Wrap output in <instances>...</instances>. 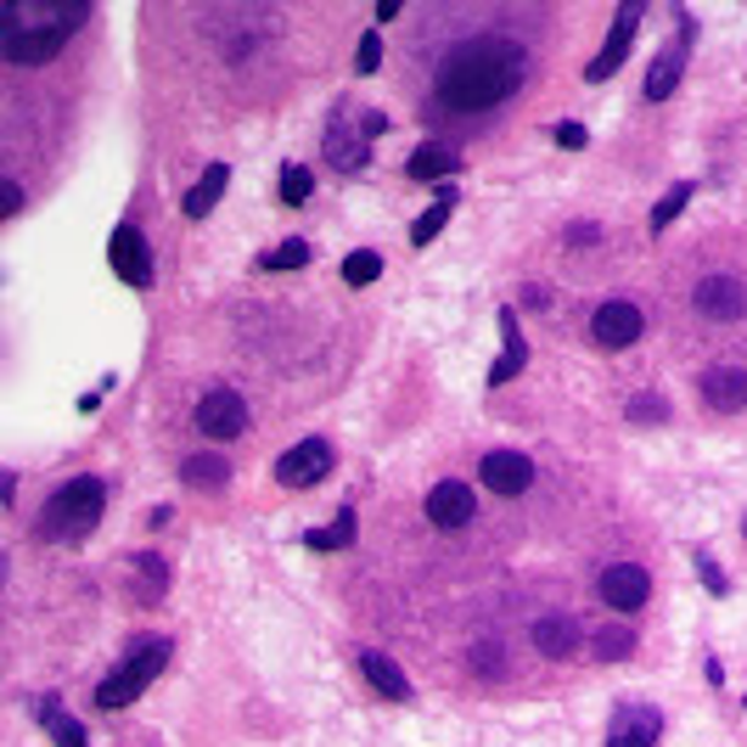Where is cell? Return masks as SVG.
I'll list each match as a JSON object with an SVG mask.
<instances>
[{
    "label": "cell",
    "mask_w": 747,
    "mask_h": 747,
    "mask_svg": "<svg viewBox=\"0 0 747 747\" xmlns=\"http://www.w3.org/2000/svg\"><path fill=\"white\" fill-rule=\"evenodd\" d=\"M360 674L371 680V686H377L382 697H394V702H405V697H410V680L400 674V663H394V658H382V653H360Z\"/></svg>",
    "instance_id": "44dd1931"
},
{
    "label": "cell",
    "mask_w": 747,
    "mask_h": 747,
    "mask_svg": "<svg viewBox=\"0 0 747 747\" xmlns=\"http://www.w3.org/2000/svg\"><path fill=\"white\" fill-rule=\"evenodd\" d=\"M680 74H686V46L658 51V62L646 68V102H669L674 85H680Z\"/></svg>",
    "instance_id": "ac0fdd59"
},
{
    "label": "cell",
    "mask_w": 747,
    "mask_h": 747,
    "mask_svg": "<svg viewBox=\"0 0 747 747\" xmlns=\"http://www.w3.org/2000/svg\"><path fill=\"white\" fill-rule=\"evenodd\" d=\"M309 265V242L304 237H287L281 248H270L265 258H258V270H304Z\"/></svg>",
    "instance_id": "484cf974"
},
{
    "label": "cell",
    "mask_w": 747,
    "mask_h": 747,
    "mask_svg": "<svg viewBox=\"0 0 747 747\" xmlns=\"http://www.w3.org/2000/svg\"><path fill=\"white\" fill-rule=\"evenodd\" d=\"M46 731L56 736V747H90L85 725H79V720H68V713H56V708H51V720H46Z\"/></svg>",
    "instance_id": "f546056e"
},
{
    "label": "cell",
    "mask_w": 747,
    "mask_h": 747,
    "mask_svg": "<svg viewBox=\"0 0 747 747\" xmlns=\"http://www.w3.org/2000/svg\"><path fill=\"white\" fill-rule=\"evenodd\" d=\"M456 169H461V157H456V147H444V141L416 147V152H410V164H405L410 180H450Z\"/></svg>",
    "instance_id": "2e32d148"
},
{
    "label": "cell",
    "mask_w": 747,
    "mask_h": 747,
    "mask_svg": "<svg viewBox=\"0 0 747 747\" xmlns=\"http://www.w3.org/2000/svg\"><path fill=\"white\" fill-rule=\"evenodd\" d=\"M630 416L635 421H663V400L658 394H641V400H630Z\"/></svg>",
    "instance_id": "d590c367"
},
{
    "label": "cell",
    "mask_w": 747,
    "mask_h": 747,
    "mask_svg": "<svg viewBox=\"0 0 747 747\" xmlns=\"http://www.w3.org/2000/svg\"><path fill=\"white\" fill-rule=\"evenodd\" d=\"M366 157H371V147H366L360 136H349V129L332 124V136H327V164L343 169V175H354V169H366Z\"/></svg>",
    "instance_id": "603a6c76"
},
{
    "label": "cell",
    "mask_w": 747,
    "mask_h": 747,
    "mask_svg": "<svg viewBox=\"0 0 747 747\" xmlns=\"http://www.w3.org/2000/svg\"><path fill=\"white\" fill-rule=\"evenodd\" d=\"M23 208V191H17V180H7V219Z\"/></svg>",
    "instance_id": "f35d334b"
},
{
    "label": "cell",
    "mask_w": 747,
    "mask_h": 747,
    "mask_svg": "<svg viewBox=\"0 0 747 747\" xmlns=\"http://www.w3.org/2000/svg\"><path fill=\"white\" fill-rule=\"evenodd\" d=\"M327 472H332V444H320V439L292 444L287 456L276 461V483H281V490H309V483H320Z\"/></svg>",
    "instance_id": "5b68a950"
},
{
    "label": "cell",
    "mask_w": 747,
    "mask_h": 747,
    "mask_svg": "<svg viewBox=\"0 0 747 747\" xmlns=\"http://www.w3.org/2000/svg\"><path fill=\"white\" fill-rule=\"evenodd\" d=\"M523 366H529V343H523V332H517V315H511V309H501V360L490 366V388L511 382Z\"/></svg>",
    "instance_id": "9a60e30c"
},
{
    "label": "cell",
    "mask_w": 747,
    "mask_h": 747,
    "mask_svg": "<svg viewBox=\"0 0 747 747\" xmlns=\"http://www.w3.org/2000/svg\"><path fill=\"white\" fill-rule=\"evenodd\" d=\"M225 186H231V169H225V164H208V169H203V180L186 191V214H191V219H208V214H214V203L225 198Z\"/></svg>",
    "instance_id": "ffe728a7"
},
{
    "label": "cell",
    "mask_w": 747,
    "mask_h": 747,
    "mask_svg": "<svg viewBox=\"0 0 747 747\" xmlns=\"http://www.w3.org/2000/svg\"><path fill=\"white\" fill-rule=\"evenodd\" d=\"M164 663H169V641H147L136 658H129L113 680H102L96 686V702L102 708H124V702H136L147 686H152V674H164Z\"/></svg>",
    "instance_id": "277c9868"
},
{
    "label": "cell",
    "mask_w": 747,
    "mask_h": 747,
    "mask_svg": "<svg viewBox=\"0 0 747 747\" xmlns=\"http://www.w3.org/2000/svg\"><path fill=\"white\" fill-rule=\"evenodd\" d=\"M472 490H467V483H456V478H450V483H439V490L428 495V517H433V523L439 529H461V523H472Z\"/></svg>",
    "instance_id": "5bb4252c"
},
{
    "label": "cell",
    "mask_w": 747,
    "mask_h": 747,
    "mask_svg": "<svg viewBox=\"0 0 747 747\" xmlns=\"http://www.w3.org/2000/svg\"><path fill=\"white\" fill-rule=\"evenodd\" d=\"M646 596H653V579H646V568L612 562V568L602 573V602H607L612 612H635V607H646Z\"/></svg>",
    "instance_id": "8fae6325"
},
{
    "label": "cell",
    "mask_w": 747,
    "mask_h": 747,
    "mask_svg": "<svg viewBox=\"0 0 747 747\" xmlns=\"http://www.w3.org/2000/svg\"><path fill=\"white\" fill-rule=\"evenodd\" d=\"M102 506H107V490L102 478H74L51 495V506L40 511V540H62V545H79L96 523H102Z\"/></svg>",
    "instance_id": "3957f363"
},
{
    "label": "cell",
    "mask_w": 747,
    "mask_h": 747,
    "mask_svg": "<svg viewBox=\"0 0 747 747\" xmlns=\"http://www.w3.org/2000/svg\"><path fill=\"white\" fill-rule=\"evenodd\" d=\"M309 191H315V180H309V169H299V164H287V175H281V198L299 208V203H309Z\"/></svg>",
    "instance_id": "4dcf8cb0"
},
{
    "label": "cell",
    "mask_w": 747,
    "mask_h": 747,
    "mask_svg": "<svg viewBox=\"0 0 747 747\" xmlns=\"http://www.w3.org/2000/svg\"><path fill=\"white\" fill-rule=\"evenodd\" d=\"M529 79V51L517 40H501V35H478V40H461L439 62L433 74V90L444 107L456 113H490L501 102H511Z\"/></svg>",
    "instance_id": "6da1fadb"
},
{
    "label": "cell",
    "mask_w": 747,
    "mask_h": 747,
    "mask_svg": "<svg viewBox=\"0 0 747 747\" xmlns=\"http://www.w3.org/2000/svg\"><path fill=\"white\" fill-rule=\"evenodd\" d=\"M198 428L219 444H231L248 428V405L231 394V388H214V394H203V405H198Z\"/></svg>",
    "instance_id": "9c48e42d"
},
{
    "label": "cell",
    "mask_w": 747,
    "mask_h": 747,
    "mask_svg": "<svg viewBox=\"0 0 747 747\" xmlns=\"http://www.w3.org/2000/svg\"><path fill=\"white\" fill-rule=\"evenodd\" d=\"M450 214H456V186H444V191H439V203L410 225V242H416V248H428V242L444 231V225H450Z\"/></svg>",
    "instance_id": "cb8c5ba5"
},
{
    "label": "cell",
    "mask_w": 747,
    "mask_h": 747,
    "mask_svg": "<svg viewBox=\"0 0 747 747\" xmlns=\"http://www.w3.org/2000/svg\"><path fill=\"white\" fill-rule=\"evenodd\" d=\"M702 400H708L713 410H725V416L747 410V371H742V366H713V371L702 377Z\"/></svg>",
    "instance_id": "4fadbf2b"
},
{
    "label": "cell",
    "mask_w": 747,
    "mask_h": 747,
    "mask_svg": "<svg viewBox=\"0 0 747 747\" xmlns=\"http://www.w3.org/2000/svg\"><path fill=\"white\" fill-rule=\"evenodd\" d=\"M180 483H191V490H225L231 483V461L214 456V450H198V456L180 461Z\"/></svg>",
    "instance_id": "d6986e66"
},
{
    "label": "cell",
    "mask_w": 747,
    "mask_h": 747,
    "mask_svg": "<svg viewBox=\"0 0 747 747\" xmlns=\"http://www.w3.org/2000/svg\"><path fill=\"white\" fill-rule=\"evenodd\" d=\"M641 309L635 304H624V299H612V304H602L596 315H591V338L602 343V349H630L635 338H641Z\"/></svg>",
    "instance_id": "7c38bea8"
},
{
    "label": "cell",
    "mask_w": 747,
    "mask_h": 747,
    "mask_svg": "<svg viewBox=\"0 0 747 747\" xmlns=\"http://www.w3.org/2000/svg\"><path fill=\"white\" fill-rule=\"evenodd\" d=\"M658 708H630V713H619V725H612V736H607V747H653L658 742Z\"/></svg>",
    "instance_id": "e0dca14e"
},
{
    "label": "cell",
    "mask_w": 747,
    "mask_h": 747,
    "mask_svg": "<svg viewBox=\"0 0 747 747\" xmlns=\"http://www.w3.org/2000/svg\"><path fill=\"white\" fill-rule=\"evenodd\" d=\"M107 258H113L118 281H129V287H147L152 281V248H147V237L136 231V225H118L113 242H107Z\"/></svg>",
    "instance_id": "30bf717a"
},
{
    "label": "cell",
    "mask_w": 747,
    "mask_h": 747,
    "mask_svg": "<svg viewBox=\"0 0 747 747\" xmlns=\"http://www.w3.org/2000/svg\"><path fill=\"white\" fill-rule=\"evenodd\" d=\"M472 669H478V674H501V669H506V646H501V641H478V646H472Z\"/></svg>",
    "instance_id": "1f68e13d"
},
{
    "label": "cell",
    "mask_w": 747,
    "mask_h": 747,
    "mask_svg": "<svg viewBox=\"0 0 747 747\" xmlns=\"http://www.w3.org/2000/svg\"><path fill=\"white\" fill-rule=\"evenodd\" d=\"M742 534H747V523H742Z\"/></svg>",
    "instance_id": "ab89813d"
},
{
    "label": "cell",
    "mask_w": 747,
    "mask_h": 747,
    "mask_svg": "<svg viewBox=\"0 0 747 747\" xmlns=\"http://www.w3.org/2000/svg\"><path fill=\"white\" fill-rule=\"evenodd\" d=\"M79 23H90V7H56V0H12L0 12V56L7 62H51Z\"/></svg>",
    "instance_id": "7a4b0ae2"
},
{
    "label": "cell",
    "mask_w": 747,
    "mask_h": 747,
    "mask_svg": "<svg viewBox=\"0 0 747 747\" xmlns=\"http://www.w3.org/2000/svg\"><path fill=\"white\" fill-rule=\"evenodd\" d=\"M686 203H692V180H680V186L669 191V198H658V208H653V231H669L674 214L686 208Z\"/></svg>",
    "instance_id": "f1b7e54d"
},
{
    "label": "cell",
    "mask_w": 747,
    "mask_h": 747,
    "mask_svg": "<svg viewBox=\"0 0 747 747\" xmlns=\"http://www.w3.org/2000/svg\"><path fill=\"white\" fill-rule=\"evenodd\" d=\"M377 276H382V253L360 248V253H349V258H343V281H349V287H371Z\"/></svg>",
    "instance_id": "4316f807"
},
{
    "label": "cell",
    "mask_w": 747,
    "mask_h": 747,
    "mask_svg": "<svg viewBox=\"0 0 747 747\" xmlns=\"http://www.w3.org/2000/svg\"><path fill=\"white\" fill-rule=\"evenodd\" d=\"M478 478H483V490L490 495H523L529 483H534V461L523 456V450H490L483 456V467H478Z\"/></svg>",
    "instance_id": "8992f818"
},
{
    "label": "cell",
    "mask_w": 747,
    "mask_h": 747,
    "mask_svg": "<svg viewBox=\"0 0 747 747\" xmlns=\"http://www.w3.org/2000/svg\"><path fill=\"white\" fill-rule=\"evenodd\" d=\"M697 573H702V591H708V596H725V591H731L725 573H720V562H713V557H697Z\"/></svg>",
    "instance_id": "836d02e7"
},
{
    "label": "cell",
    "mask_w": 747,
    "mask_h": 747,
    "mask_svg": "<svg viewBox=\"0 0 747 747\" xmlns=\"http://www.w3.org/2000/svg\"><path fill=\"white\" fill-rule=\"evenodd\" d=\"M136 568H141V573L152 579V596H164V584H169V568H164V562H157V557H152V550H141V557H136Z\"/></svg>",
    "instance_id": "e575fe53"
},
{
    "label": "cell",
    "mask_w": 747,
    "mask_h": 747,
    "mask_svg": "<svg viewBox=\"0 0 747 747\" xmlns=\"http://www.w3.org/2000/svg\"><path fill=\"white\" fill-rule=\"evenodd\" d=\"M630 653H635V630H596L591 635V658L596 663H619Z\"/></svg>",
    "instance_id": "d4e9b609"
},
{
    "label": "cell",
    "mask_w": 747,
    "mask_h": 747,
    "mask_svg": "<svg viewBox=\"0 0 747 747\" xmlns=\"http://www.w3.org/2000/svg\"><path fill=\"white\" fill-rule=\"evenodd\" d=\"M377 62H382V40H377V35H366V40H360V51H354V74H377Z\"/></svg>",
    "instance_id": "d6a6232c"
},
{
    "label": "cell",
    "mask_w": 747,
    "mask_h": 747,
    "mask_svg": "<svg viewBox=\"0 0 747 747\" xmlns=\"http://www.w3.org/2000/svg\"><path fill=\"white\" fill-rule=\"evenodd\" d=\"M641 0H630V7H619V17H612V35H607V46L591 56V68H584V79H612V74H619V62L630 56V40H635V28H641Z\"/></svg>",
    "instance_id": "52a82bcc"
},
{
    "label": "cell",
    "mask_w": 747,
    "mask_h": 747,
    "mask_svg": "<svg viewBox=\"0 0 747 747\" xmlns=\"http://www.w3.org/2000/svg\"><path fill=\"white\" fill-rule=\"evenodd\" d=\"M534 646H540V658H568L579 646V624L573 619H540L534 624Z\"/></svg>",
    "instance_id": "7402d4cb"
},
{
    "label": "cell",
    "mask_w": 747,
    "mask_h": 747,
    "mask_svg": "<svg viewBox=\"0 0 747 747\" xmlns=\"http://www.w3.org/2000/svg\"><path fill=\"white\" fill-rule=\"evenodd\" d=\"M692 304L708 320H742L747 315V287L736 276H702L697 292H692Z\"/></svg>",
    "instance_id": "ba28073f"
},
{
    "label": "cell",
    "mask_w": 747,
    "mask_h": 747,
    "mask_svg": "<svg viewBox=\"0 0 747 747\" xmlns=\"http://www.w3.org/2000/svg\"><path fill=\"white\" fill-rule=\"evenodd\" d=\"M349 540H354V511H338L327 529H315V534H309V545H315V550H343Z\"/></svg>",
    "instance_id": "83f0119b"
},
{
    "label": "cell",
    "mask_w": 747,
    "mask_h": 747,
    "mask_svg": "<svg viewBox=\"0 0 747 747\" xmlns=\"http://www.w3.org/2000/svg\"><path fill=\"white\" fill-rule=\"evenodd\" d=\"M596 237H602L596 225H573V231H568V242H573V248H579V242H596Z\"/></svg>",
    "instance_id": "74e56055"
},
{
    "label": "cell",
    "mask_w": 747,
    "mask_h": 747,
    "mask_svg": "<svg viewBox=\"0 0 747 747\" xmlns=\"http://www.w3.org/2000/svg\"><path fill=\"white\" fill-rule=\"evenodd\" d=\"M584 141H591V129H584V124H573V118H568V124H557V147H568V152H579Z\"/></svg>",
    "instance_id": "8d00e7d4"
}]
</instances>
